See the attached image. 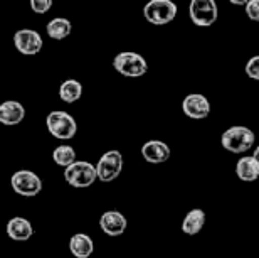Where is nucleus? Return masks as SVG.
<instances>
[{"label": "nucleus", "mask_w": 259, "mask_h": 258, "mask_svg": "<svg viewBox=\"0 0 259 258\" xmlns=\"http://www.w3.org/2000/svg\"><path fill=\"white\" fill-rule=\"evenodd\" d=\"M254 140H256V137H254V133H252V130H249L247 127H241V125L227 128L221 137L222 147H224L227 152H232V154L247 152L254 145Z\"/></svg>", "instance_id": "obj_1"}, {"label": "nucleus", "mask_w": 259, "mask_h": 258, "mask_svg": "<svg viewBox=\"0 0 259 258\" xmlns=\"http://www.w3.org/2000/svg\"><path fill=\"white\" fill-rule=\"evenodd\" d=\"M113 68L126 78H142L147 75L148 64L142 54L133 53V51H123V53L115 56Z\"/></svg>", "instance_id": "obj_2"}, {"label": "nucleus", "mask_w": 259, "mask_h": 258, "mask_svg": "<svg viewBox=\"0 0 259 258\" xmlns=\"http://www.w3.org/2000/svg\"><path fill=\"white\" fill-rule=\"evenodd\" d=\"M46 125L53 137L59 138V140H71L77 132V123L74 117L67 112H51L48 118H46Z\"/></svg>", "instance_id": "obj_3"}, {"label": "nucleus", "mask_w": 259, "mask_h": 258, "mask_svg": "<svg viewBox=\"0 0 259 258\" xmlns=\"http://www.w3.org/2000/svg\"><path fill=\"white\" fill-rule=\"evenodd\" d=\"M64 179L67 184L76 189L90 188V186H93L98 180L96 167L91 162L74 161L64 169Z\"/></svg>", "instance_id": "obj_4"}, {"label": "nucleus", "mask_w": 259, "mask_h": 258, "mask_svg": "<svg viewBox=\"0 0 259 258\" xmlns=\"http://www.w3.org/2000/svg\"><path fill=\"white\" fill-rule=\"evenodd\" d=\"M143 15L150 24L165 25L177 17V5L172 0H150L143 7Z\"/></svg>", "instance_id": "obj_5"}, {"label": "nucleus", "mask_w": 259, "mask_h": 258, "mask_svg": "<svg viewBox=\"0 0 259 258\" xmlns=\"http://www.w3.org/2000/svg\"><path fill=\"white\" fill-rule=\"evenodd\" d=\"M189 15L195 25L209 27V25L215 24L217 17H219V7H217L215 0H190Z\"/></svg>", "instance_id": "obj_6"}, {"label": "nucleus", "mask_w": 259, "mask_h": 258, "mask_svg": "<svg viewBox=\"0 0 259 258\" xmlns=\"http://www.w3.org/2000/svg\"><path fill=\"white\" fill-rule=\"evenodd\" d=\"M10 186L14 193L24 198H34L42 191V180L32 171H17L10 177Z\"/></svg>", "instance_id": "obj_7"}, {"label": "nucleus", "mask_w": 259, "mask_h": 258, "mask_svg": "<svg viewBox=\"0 0 259 258\" xmlns=\"http://www.w3.org/2000/svg\"><path fill=\"white\" fill-rule=\"evenodd\" d=\"M96 177L101 182H111L123 171V156L120 151H108L96 164Z\"/></svg>", "instance_id": "obj_8"}, {"label": "nucleus", "mask_w": 259, "mask_h": 258, "mask_svg": "<svg viewBox=\"0 0 259 258\" xmlns=\"http://www.w3.org/2000/svg\"><path fill=\"white\" fill-rule=\"evenodd\" d=\"M14 46L20 54L34 56L40 53V49H42V46H44V41L37 30L20 29L14 34Z\"/></svg>", "instance_id": "obj_9"}, {"label": "nucleus", "mask_w": 259, "mask_h": 258, "mask_svg": "<svg viewBox=\"0 0 259 258\" xmlns=\"http://www.w3.org/2000/svg\"><path fill=\"white\" fill-rule=\"evenodd\" d=\"M182 110L189 118L192 120H202V118H207L210 113V103L209 100L200 95V93H192V95H187L182 101Z\"/></svg>", "instance_id": "obj_10"}, {"label": "nucleus", "mask_w": 259, "mask_h": 258, "mask_svg": "<svg viewBox=\"0 0 259 258\" xmlns=\"http://www.w3.org/2000/svg\"><path fill=\"white\" fill-rule=\"evenodd\" d=\"M128 226L126 218L120 211H106L100 218V228L108 236H121Z\"/></svg>", "instance_id": "obj_11"}, {"label": "nucleus", "mask_w": 259, "mask_h": 258, "mask_svg": "<svg viewBox=\"0 0 259 258\" xmlns=\"http://www.w3.org/2000/svg\"><path fill=\"white\" fill-rule=\"evenodd\" d=\"M25 117V108L22 103L15 100H7L0 103V123L7 127L19 125Z\"/></svg>", "instance_id": "obj_12"}, {"label": "nucleus", "mask_w": 259, "mask_h": 258, "mask_svg": "<svg viewBox=\"0 0 259 258\" xmlns=\"http://www.w3.org/2000/svg\"><path fill=\"white\" fill-rule=\"evenodd\" d=\"M142 156L150 164H162L170 159V147L162 140H148L143 143Z\"/></svg>", "instance_id": "obj_13"}, {"label": "nucleus", "mask_w": 259, "mask_h": 258, "mask_svg": "<svg viewBox=\"0 0 259 258\" xmlns=\"http://www.w3.org/2000/svg\"><path fill=\"white\" fill-rule=\"evenodd\" d=\"M7 235L14 241H27L34 235V228L29 219L15 216L7 223Z\"/></svg>", "instance_id": "obj_14"}, {"label": "nucleus", "mask_w": 259, "mask_h": 258, "mask_svg": "<svg viewBox=\"0 0 259 258\" xmlns=\"http://www.w3.org/2000/svg\"><path fill=\"white\" fill-rule=\"evenodd\" d=\"M236 174L244 182H254L259 177V159L254 156L241 157L236 164Z\"/></svg>", "instance_id": "obj_15"}, {"label": "nucleus", "mask_w": 259, "mask_h": 258, "mask_svg": "<svg viewBox=\"0 0 259 258\" xmlns=\"http://www.w3.org/2000/svg\"><path fill=\"white\" fill-rule=\"evenodd\" d=\"M69 251L76 258H90L95 251V243L86 233H76L69 240Z\"/></svg>", "instance_id": "obj_16"}, {"label": "nucleus", "mask_w": 259, "mask_h": 258, "mask_svg": "<svg viewBox=\"0 0 259 258\" xmlns=\"http://www.w3.org/2000/svg\"><path fill=\"white\" fill-rule=\"evenodd\" d=\"M204 225H205V213L202 209L195 208L185 214V218L182 221V231L185 235L194 236L197 233H200Z\"/></svg>", "instance_id": "obj_17"}, {"label": "nucleus", "mask_w": 259, "mask_h": 258, "mask_svg": "<svg viewBox=\"0 0 259 258\" xmlns=\"http://www.w3.org/2000/svg\"><path fill=\"white\" fill-rule=\"evenodd\" d=\"M71 30H72V24L64 17H56L46 25V32H48L51 39H56V41L66 39L67 35L71 34Z\"/></svg>", "instance_id": "obj_18"}, {"label": "nucleus", "mask_w": 259, "mask_h": 258, "mask_svg": "<svg viewBox=\"0 0 259 258\" xmlns=\"http://www.w3.org/2000/svg\"><path fill=\"white\" fill-rule=\"evenodd\" d=\"M82 95V85L77 80H66L59 88V98L66 103H74Z\"/></svg>", "instance_id": "obj_19"}, {"label": "nucleus", "mask_w": 259, "mask_h": 258, "mask_svg": "<svg viewBox=\"0 0 259 258\" xmlns=\"http://www.w3.org/2000/svg\"><path fill=\"white\" fill-rule=\"evenodd\" d=\"M53 161L61 167H67L76 161V151L71 145H59L54 149Z\"/></svg>", "instance_id": "obj_20"}, {"label": "nucleus", "mask_w": 259, "mask_h": 258, "mask_svg": "<svg viewBox=\"0 0 259 258\" xmlns=\"http://www.w3.org/2000/svg\"><path fill=\"white\" fill-rule=\"evenodd\" d=\"M53 7V0H30V9L35 14H48Z\"/></svg>", "instance_id": "obj_21"}, {"label": "nucleus", "mask_w": 259, "mask_h": 258, "mask_svg": "<svg viewBox=\"0 0 259 258\" xmlns=\"http://www.w3.org/2000/svg\"><path fill=\"white\" fill-rule=\"evenodd\" d=\"M246 75L251 80H259V56H252L246 63Z\"/></svg>", "instance_id": "obj_22"}, {"label": "nucleus", "mask_w": 259, "mask_h": 258, "mask_svg": "<svg viewBox=\"0 0 259 258\" xmlns=\"http://www.w3.org/2000/svg\"><path fill=\"white\" fill-rule=\"evenodd\" d=\"M246 7V15L249 17L252 22L259 20V0H247L244 4Z\"/></svg>", "instance_id": "obj_23"}, {"label": "nucleus", "mask_w": 259, "mask_h": 258, "mask_svg": "<svg viewBox=\"0 0 259 258\" xmlns=\"http://www.w3.org/2000/svg\"><path fill=\"white\" fill-rule=\"evenodd\" d=\"M229 2L232 4V5H244L247 0H229Z\"/></svg>", "instance_id": "obj_24"}]
</instances>
